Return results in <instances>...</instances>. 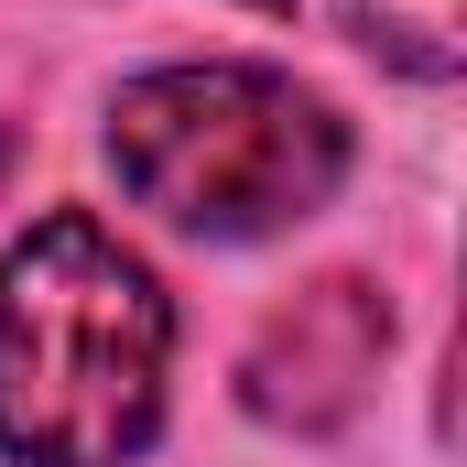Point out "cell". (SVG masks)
Masks as SVG:
<instances>
[{"label":"cell","mask_w":467,"mask_h":467,"mask_svg":"<svg viewBox=\"0 0 467 467\" xmlns=\"http://www.w3.org/2000/svg\"><path fill=\"white\" fill-rule=\"evenodd\" d=\"M0 185H11V119H0Z\"/></svg>","instance_id":"5"},{"label":"cell","mask_w":467,"mask_h":467,"mask_svg":"<svg viewBox=\"0 0 467 467\" xmlns=\"http://www.w3.org/2000/svg\"><path fill=\"white\" fill-rule=\"evenodd\" d=\"M119 185L196 239H272L348 174V119L283 66H152L109 109Z\"/></svg>","instance_id":"2"},{"label":"cell","mask_w":467,"mask_h":467,"mask_svg":"<svg viewBox=\"0 0 467 467\" xmlns=\"http://www.w3.org/2000/svg\"><path fill=\"white\" fill-rule=\"evenodd\" d=\"M250 11H283V22H316L337 44H369L380 66L435 77V88L467 66V11L457 0H250Z\"/></svg>","instance_id":"4"},{"label":"cell","mask_w":467,"mask_h":467,"mask_svg":"<svg viewBox=\"0 0 467 467\" xmlns=\"http://www.w3.org/2000/svg\"><path fill=\"white\" fill-rule=\"evenodd\" d=\"M380 358H391V294H380L369 272H316V283H305L294 305H272V327L250 337L239 402H250L261 424H283V435H327V424H348L358 402H369Z\"/></svg>","instance_id":"3"},{"label":"cell","mask_w":467,"mask_h":467,"mask_svg":"<svg viewBox=\"0 0 467 467\" xmlns=\"http://www.w3.org/2000/svg\"><path fill=\"white\" fill-rule=\"evenodd\" d=\"M174 305L141 250L55 207L0 261V446L11 467H130L163 435Z\"/></svg>","instance_id":"1"}]
</instances>
